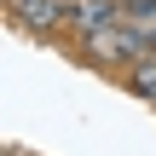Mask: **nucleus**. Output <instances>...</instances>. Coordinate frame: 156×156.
I'll use <instances>...</instances> for the list:
<instances>
[{
	"label": "nucleus",
	"instance_id": "nucleus-3",
	"mask_svg": "<svg viewBox=\"0 0 156 156\" xmlns=\"http://www.w3.org/2000/svg\"><path fill=\"white\" fill-rule=\"evenodd\" d=\"M122 17H127V12H122V0H75L69 29H75V41H81V35H98V29L122 23Z\"/></svg>",
	"mask_w": 156,
	"mask_h": 156
},
{
	"label": "nucleus",
	"instance_id": "nucleus-5",
	"mask_svg": "<svg viewBox=\"0 0 156 156\" xmlns=\"http://www.w3.org/2000/svg\"><path fill=\"white\" fill-rule=\"evenodd\" d=\"M122 12H133V17H156V0H122Z\"/></svg>",
	"mask_w": 156,
	"mask_h": 156
},
{
	"label": "nucleus",
	"instance_id": "nucleus-2",
	"mask_svg": "<svg viewBox=\"0 0 156 156\" xmlns=\"http://www.w3.org/2000/svg\"><path fill=\"white\" fill-rule=\"evenodd\" d=\"M12 6V17H17V29H29V35H58V29H69V17H75V0H6Z\"/></svg>",
	"mask_w": 156,
	"mask_h": 156
},
{
	"label": "nucleus",
	"instance_id": "nucleus-1",
	"mask_svg": "<svg viewBox=\"0 0 156 156\" xmlns=\"http://www.w3.org/2000/svg\"><path fill=\"white\" fill-rule=\"evenodd\" d=\"M75 52H81L93 69H122V75H127L133 64H145V58L156 52V41H151V35H139V29L122 17V23H110V29H98V35H81Z\"/></svg>",
	"mask_w": 156,
	"mask_h": 156
},
{
	"label": "nucleus",
	"instance_id": "nucleus-4",
	"mask_svg": "<svg viewBox=\"0 0 156 156\" xmlns=\"http://www.w3.org/2000/svg\"><path fill=\"white\" fill-rule=\"evenodd\" d=\"M122 87H127L133 98H145V104H156V52L145 58V64H133V69L122 75Z\"/></svg>",
	"mask_w": 156,
	"mask_h": 156
}]
</instances>
